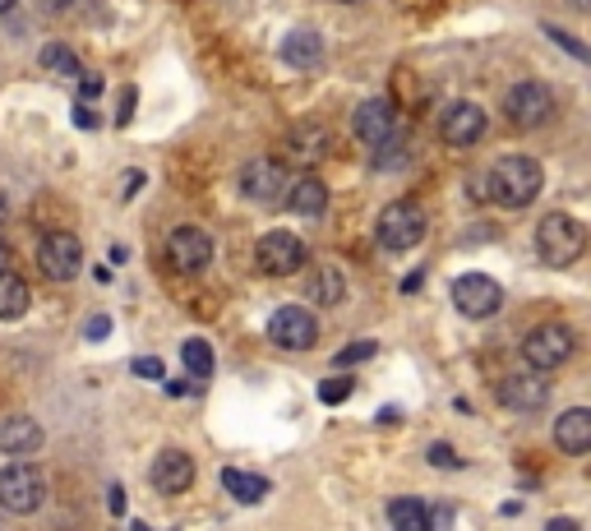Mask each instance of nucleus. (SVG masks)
<instances>
[{
	"label": "nucleus",
	"instance_id": "obj_2",
	"mask_svg": "<svg viewBox=\"0 0 591 531\" xmlns=\"http://www.w3.org/2000/svg\"><path fill=\"white\" fill-rule=\"evenodd\" d=\"M582 250H587V227H582L578 218L550 213V218L536 222V254H541V264L568 268L582 259Z\"/></svg>",
	"mask_w": 591,
	"mask_h": 531
},
{
	"label": "nucleus",
	"instance_id": "obj_4",
	"mask_svg": "<svg viewBox=\"0 0 591 531\" xmlns=\"http://www.w3.org/2000/svg\"><path fill=\"white\" fill-rule=\"evenodd\" d=\"M573 351H578V338H573V328H564V324H541L522 338V361H527L536 375H550V370L568 365Z\"/></svg>",
	"mask_w": 591,
	"mask_h": 531
},
{
	"label": "nucleus",
	"instance_id": "obj_20",
	"mask_svg": "<svg viewBox=\"0 0 591 531\" xmlns=\"http://www.w3.org/2000/svg\"><path fill=\"white\" fill-rule=\"evenodd\" d=\"M287 208L291 213H301V218H319L328 208V190L319 176H296V181L287 185Z\"/></svg>",
	"mask_w": 591,
	"mask_h": 531
},
{
	"label": "nucleus",
	"instance_id": "obj_37",
	"mask_svg": "<svg viewBox=\"0 0 591 531\" xmlns=\"http://www.w3.org/2000/svg\"><path fill=\"white\" fill-rule=\"evenodd\" d=\"M107 504H111V513H125V490L121 485H111L107 490Z\"/></svg>",
	"mask_w": 591,
	"mask_h": 531
},
{
	"label": "nucleus",
	"instance_id": "obj_31",
	"mask_svg": "<svg viewBox=\"0 0 591 531\" xmlns=\"http://www.w3.org/2000/svg\"><path fill=\"white\" fill-rule=\"evenodd\" d=\"M430 462H435L439 471H458V467H462V458H458V453H453L448 444H430Z\"/></svg>",
	"mask_w": 591,
	"mask_h": 531
},
{
	"label": "nucleus",
	"instance_id": "obj_45",
	"mask_svg": "<svg viewBox=\"0 0 591 531\" xmlns=\"http://www.w3.org/2000/svg\"><path fill=\"white\" fill-rule=\"evenodd\" d=\"M342 5H361V0H342Z\"/></svg>",
	"mask_w": 591,
	"mask_h": 531
},
{
	"label": "nucleus",
	"instance_id": "obj_30",
	"mask_svg": "<svg viewBox=\"0 0 591 531\" xmlns=\"http://www.w3.org/2000/svg\"><path fill=\"white\" fill-rule=\"evenodd\" d=\"M374 351H379L374 342H351V347L338 351V365H342V370H347V365H361V361H370Z\"/></svg>",
	"mask_w": 591,
	"mask_h": 531
},
{
	"label": "nucleus",
	"instance_id": "obj_8",
	"mask_svg": "<svg viewBox=\"0 0 591 531\" xmlns=\"http://www.w3.org/2000/svg\"><path fill=\"white\" fill-rule=\"evenodd\" d=\"M351 130H356L361 144H370L379 153V148H388L398 139V111H393L388 97H365L361 107L351 111Z\"/></svg>",
	"mask_w": 591,
	"mask_h": 531
},
{
	"label": "nucleus",
	"instance_id": "obj_21",
	"mask_svg": "<svg viewBox=\"0 0 591 531\" xmlns=\"http://www.w3.org/2000/svg\"><path fill=\"white\" fill-rule=\"evenodd\" d=\"M28 305H33L28 282L19 278V273H10V268H0V319L14 324V319H24V314H28Z\"/></svg>",
	"mask_w": 591,
	"mask_h": 531
},
{
	"label": "nucleus",
	"instance_id": "obj_10",
	"mask_svg": "<svg viewBox=\"0 0 591 531\" xmlns=\"http://www.w3.org/2000/svg\"><path fill=\"white\" fill-rule=\"evenodd\" d=\"M268 338L278 342L282 351H310L319 342V319L305 305H282L268 319Z\"/></svg>",
	"mask_w": 591,
	"mask_h": 531
},
{
	"label": "nucleus",
	"instance_id": "obj_5",
	"mask_svg": "<svg viewBox=\"0 0 591 531\" xmlns=\"http://www.w3.org/2000/svg\"><path fill=\"white\" fill-rule=\"evenodd\" d=\"M374 236H379V245H384L388 254H402V250H411V245H421L425 241V208L411 204V199L388 204L384 213H379V222H374Z\"/></svg>",
	"mask_w": 591,
	"mask_h": 531
},
{
	"label": "nucleus",
	"instance_id": "obj_27",
	"mask_svg": "<svg viewBox=\"0 0 591 531\" xmlns=\"http://www.w3.org/2000/svg\"><path fill=\"white\" fill-rule=\"evenodd\" d=\"M291 148L301 157H314L324 148V130H319V125H296V130H291Z\"/></svg>",
	"mask_w": 591,
	"mask_h": 531
},
{
	"label": "nucleus",
	"instance_id": "obj_6",
	"mask_svg": "<svg viewBox=\"0 0 591 531\" xmlns=\"http://www.w3.org/2000/svg\"><path fill=\"white\" fill-rule=\"evenodd\" d=\"M504 116L518 130H541L550 116H555V93L545 84H536V79H527V84H513L504 97Z\"/></svg>",
	"mask_w": 591,
	"mask_h": 531
},
{
	"label": "nucleus",
	"instance_id": "obj_22",
	"mask_svg": "<svg viewBox=\"0 0 591 531\" xmlns=\"http://www.w3.org/2000/svg\"><path fill=\"white\" fill-rule=\"evenodd\" d=\"M222 490H227L236 504H259L268 495V481L259 471H241V467H222Z\"/></svg>",
	"mask_w": 591,
	"mask_h": 531
},
{
	"label": "nucleus",
	"instance_id": "obj_1",
	"mask_svg": "<svg viewBox=\"0 0 591 531\" xmlns=\"http://www.w3.org/2000/svg\"><path fill=\"white\" fill-rule=\"evenodd\" d=\"M545 185V171L536 157H499L490 181H485V194H495L499 208H527Z\"/></svg>",
	"mask_w": 591,
	"mask_h": 531
},
{
	"label": "nucleus",
	"instance_id": "obj_28",
	"mask_svg": "<svg viewBox=\"0 0 591 531\" xmlns=\"http://www.w3.org/2000/svg\"><path fill=\"white\" fill-rule=\"evenodd\" d=\"M351 393H356V384H351L347 375H342V379H324V384H319V402H328V407H338V402H347Z\"/></svg>",
	"mask_w": 591,
	"mask_h": 531
},
{
	"label": "nucleus",
	"instance_id": "obj_29",
	"mask_svg": "<svg viewBox=\"0 0 591 531\" xmlns=\"http://www.w3.org/2000/svg\"><path fill=\"white\" fill-rule=\"evenodd\" d=\"M453 504H435V508H425V531H453Z\"/></svg>",
	"mask_w": 591,
	"mask_h": 531
},
{
	"label": "nucleus",
	"instance_id": "obj_32",
	"mask_svg": "<svg viewBox=\"0 0 591 531\" xmlns=\"http://www.w3.org/2000/svg\"><path fill=\"white\" fill-rule=\"evenodd\" d=\"M130 370H134L139 379H162V361H157V356H139Z\"/></svg>",
	"mask_w": 591,
	"mask_h": 531
},
{
	"label": "nucleus",
	"instance_id": "obj_35",
	"mask_svg": "<svg viewBox=\"0 0 591 531\" xmlns=\"http://www.w3.org/2000/svg\"><path fill=\"white\" fill-rule=\"evenodd\" d=\"M134 97H139V93H134V88H125V93H121V116H116V121H130V116H134Z\"/></svg>",
	"mask_w": 591,
	"mask_h": 531
},
{
	"label": "nucleus",
	"instance_id": "obj_42",
	"mask_svg": "<svg viewBox=\"0 0 591 531\" xmlns=\"http://www.w3.org/2000/svg\"><path fill=\"white\" fill-rule=\"evenodd\" d=\"M5 10H14V0H0V14H5Z\"/></svg>",
	"mask_w": 591,
	"mask_h": 531
},
{
	"label": "nucleus",
	"instance_id": "obj_24",
	"mask_svg": "<svg viewBox=\"0 0 591 531\" xmlns=\"http://www.w3.org/2000/svg\"><path fill=\"white\" fill-rule=\"evenodd\" d=\"M388 522H393V531H425V504L411 495L393 499L388 504Z\"/></svg>",
	"mask_w": 591,
	"mask_h": 531
},
{
	"label": "nucleus",
	"instance_id": "obj_17",
	"mask_svg": "<svg viewBox=\"0 0 591 531\" xmlns=\"http://www.w3.org/2000/svg\"><path fill=\"white\" fill-rule=\"evenodd\" d=\"M545 375H508L504 384H499V402L504 407H513V411H536V407H545Z\"/></svg>",
	"mask_w": 591,
	"mask_h": 531
},
{
	"label": "nucleus",
	"instance_id": "obj_44",
	"mask_svg": "<svg viewBox=\"0 0 591 531\" xmlns=\"http://www.w3.org/2000/svg\"><path fill=\"white\" fill-rule=\"evenodd\" d=\"M573 5H578V10H587V0H573Z\"/></svg>",
	"mask_w": 591,
	"mask_h": 531
},
{
	"label": "nucleus",
	"instance_id": "obj_11",
	"mask_svg": "<svg viewBox=\"0 0 591 531\" xmlns=\"http://www.w3.org/2000/svg\"><path fill=\"white\" fill-rule=\"evenodd\" d=\"M453 305H458L467 319H490V314L504 305V291L490 273H462L453 282Z\"/></svg>",
	"mask_w": 591,
	"mask_h": 531
},
{
	"label": "nucleus",
	"instance_id": "obj_14",
	"mask_svg": "<svg viewBox=\"0 0 591 531\" xmlns=\"http://www.w3.org/2000/svg\"><path fill=\"white\" fill-rule=\"evenodd\" d=\"M148 476H153V485L162 490V495H185L194 481V462L190 453H181V448H162L153 458V467H148Z\"/></svg>",
	"mask_w": 591,
	"mask_h": 531
},
{
	"label": "nucleus",
	"instance_id": "obj_7",
	"mask_svg": "<svg viewBox=\"0 0 591 531\" xmlns=\"http://www.w3.org/2000/svg\"><path fill=\"white\" fill-rule=\"evenodd\" d=\"M254 264L268 278H296L305 268V241L291 236V231H268L259 241V250H254Z\"/></svg>",
	"mask_w": 591,
	"mask_h": 531
},
{
	"label": "nucleus",
	"instance_id": "obj_13",
	"mask_svg": "<svg viewBox=\"0 0 591 531\" xmlns=\"http://www.w3.org/2000/svg\"><path fill=\"white\" fill-rule=\"evenodd\" d=\"M439 134H444V144L453 148H471L485 139V111L476 102H453V107L439 116Z\"/></svg>",
	"mask_w": 591,
	"mask_h": 531
},
{
	"label": "nucleus",
	"instance_id": "obj_15",
	"mask_svg": "<svg viewBox=\"0 0 591 531\" xmlns=\"http://www.w3.org/2000/svg\"><path fill=\"white\" fill-rule=\"evenodd\" d=\"M42 439H47V430H42L33 416H5V421H0V453H10V458L37 453Z\"/></svg>",
	"mask_w": 591,
	"mask_h": 531
},
{
	"label": "nucleus",
	"instance_id": "obj_25",
	"mask_svg": "<svg viewBox=\"0 0 591 531\" xmlns=\"http://www.w3.org/2000/svg\"><path fill=\"white\" fill-rule=\"evenodd\" d=\"M181 365L190 370L194 379H199V384H204V379L213 375V347H208L204 338H190V342L181 347Z\"/></svg>",
	"mask_w": 591,
	"mask_h": 531
},
{
	"label": "nucleus",
	"instance_id": "obj_26",
	"mask_svg": "<svg viewBox=\"0 0 591 531\" xmlns=\"http://www.w3.org/2000/svg\"><path fill=\"white\" fill-rule=\"evenodd\" d=\"M42 65H47L51 74H61V79H74V74H79V56H74V47H65V42H47V47H42Z\"/></svg>",
	"mask_w": 591,
	"mask_h": 531
},
{
	"label": "nucleus",
	"instance_id": "obj_34",
	"mask_svg": "<svg viewBox=\"0 0 591 531\" xmlns=\"http://www.w3.org/2000/svg\"><path fill=\"white\" fill-rule=\"evenodd\" d=\"M545 33L555 37V42H559V47H564V51H573L578 61H587V47H582V42H573V37H568V33H555V28H545Z\"/></svg>",
	"mask_w": 591,
	"mask_h": 531
},
{
	"label": "nucleus",
	"instance_id": "obj_16",
	"mask_svg": "<svg viewBox=\"0 0 591 531\" xmlns=\"http://www.w3.org/2000/svg\"><path fill=\"white\" fill-rule=\"evenodd\" d=\"M282 181H287V171L264 157V162H250V167L241 171V194L254 199V204H273L282 194Z\"/></svg>",
	"mask_w": 591,
	"mask_h": 531
},
{
	"label": "nucleus",
	"instance_id": "obj_23",
	"mask_svg": "<svg viewBox=\"0 0 591 531\" xmlns=\"http://www.w3.org/2000/svg\"><path fill=\"white\" fill-rule=\"evenodd\" d=\"M305 296H310L314 305H338L342 296H347V278H342V268H333V264L314 268L310 282H305Z\"/></svg>",
	"mask_w": 591,
	"mask_h": 531
},
{
	"label": "nucleus",
	"instance_id": "obj_39",
	"mask_svg": "<svg viewBox=\"0 0 591 531\" xmlns=\"http://www.w3.org/2000/svg\"><path fill=\"white\" fill-rule=\"evenodd\" d=\"M545 531H582V527L573 518H550V522H545Z\"/></svg>",
	"mask_w": 591,
	"mask_h": 531
},
{
	"label": "nucleus",
	"instance_id": "obj_41",
	"mask_svg": "<svg viewBox=\"0 0 591 531\" xmlns=\"http://www.w3.org/2000/svg\"><path fill=\"white\" fill-rule=\"evenodd\" d=\"M42 5H51V10H65V5H70V0H42Z\"/></svg>",
	"mask_w": 591,
	"mask_h": 531
},
{
	"label": "nucleus",
	"instance_id": "obj_3",
	"mask_svg": "<svg viewBox=\"0 0 591 531\" xmlns=\"http://www.w3.org/2000/svg\"><path fill=\"white\" fill-rule=\"evenodd\" d=\"M42 504H47V476H42V467H33V462L0 467V508H5V513L28 518V513H37Z\"/></svg>",
	"mask_w": 591,
	"mask_h": 531
},
{
	"label": "nucleus",
	"instance_id": "obj_9",
	"mask_svg": "<svg viewBox=\"0 0 591 531\" xmlns=\"http://www.w3.org/2000/svg\"><path fill=\"white\" fill-rule=\"evenodd\" d=\"M79 264H84V250L70 231H47L37 241V268L47 273L51 282H74L79 278Z\"/></svg>",
	"mask_w": 591,
	"mask_h": 531
},
{
	"label": "nucleus",
	"instance_id": "obj_12",
	"mask_svg": "<svg viewBox=\"0 0 591 531\" xmlns=\"http://www.w3.org/2000/svg\"><path fill=\"white\" fill-rule=\"evenodd\" d=\"M167 259L176 273H204L213 264V241L199 227H176L167 236Z\"/></svg>",
	"mask_w": 591,
	"mask_h": 531
},
{
	"label": "nucleus",
	"instance_id": "obj_43",
	"mask_svg": "<svg viewBox=\"0 0 591 531\" xmlns=\"http://www.w3.org/2000/svg\"><path fill=\"white\" fill-rule=\"evenodd\" d=\"M130 531H148V527H144V522H134V527H130Z\"/></svg>",
	"mask_w": 591,
	"mask_h": 531
},
{
	"label": "nucleus",
	"instance_id": "obj_33",
	"mask_svg": "<svg viewBox=\"0 0 591 531\" xmlns=\"http://www.w3.org/2000/svg\"><path fill=\"white\" fill-rule=\"evenodd\" d=\"M84 333H88V342H102V338H107V333H111V319H107V314H93V319H88V328H84Z\"/></svg>",
	"mask_w": 591,
	"mask_h": 531
},
{
	"label": "nucleus",
	"instance_id": "obj_36",
	"mask_svg": "<svg viewBox=\"0 0 591 531\" xmlns=\"http://www.w3.org/2000/svg\"><path fill=\"white\" fill-rule=\"evenodd\" d=\"M74 125H84V130H97V111L74 107Z\"/></svg>",
	"mask_w": 591,
	"mask_h": 531
},
{
	"label": "nucleus",
	"instance_id": "obj_19",
	"mask_svg": "<svg viewBox=\"0 0 591 531\" xmlns=\"http://www.w3.org/2000/svg\"><path fill=\"white\" fill-rule=\"evenodd\" d=\"M282 61L291 70H314V65L324 61V37L314 33V28H296V33L282 37Z\"/></svg>",
	"mask_w": 591,
	"mask_h": 531
},
{
	"label": "nucleus",
	"instance_id": "obj_18",
	"mask_svg": "<svg viewBox=\"0 0 591 531\" xmlns=\"http://www.w3.org/2000/svg\"><path fill=\"white\" fill-rule=\"evenodd\" d=\"M555 444L564 448L568 458H582L591 448V411L587 407H568L555 421Z\"/></svg>",
	"mask_w": 591,
	"mask_h": 531
},
{
	"label": "nucleus",
	"instance_id": "obj_40",
	"mask_svg": "<svg viewBox=\"0 0 591 531\" xmlns=\"http://www.w3.org/2000/svg\"><path fill=\"white\" fill-rule=\"evenodd\" d=\"M79 93H84V102H93V97L102 93V84H97V79H84V84H79Z\"/></svg>",
	"mask_w": 591,
	"mask_h": 531
},
{
	"label": "nucleus",
	"instance_id": "obj_38",
	"mask_svg": "<svg viewBox=\"0 0 591 531\" xmlns=\"http://www.w3.org/2000/svg\"><path fill=\"white\" fill-rule=\"evenodd\" d=\"M167 393H171V398H190V393H199V388L185 384V379H176V384H167Z\"/></svg>",
	"mask_w": 591,
	"mask_h": 531
}]
</instances>
